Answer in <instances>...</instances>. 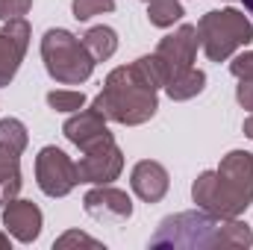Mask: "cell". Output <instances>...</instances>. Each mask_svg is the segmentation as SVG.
<instances>
[{
    "mask_svg": "<svg viewBox=\"0 0 253 250\" xmlns=\"http://www.w3.org/2000/svg\"><path fill=\"white\" fill-rule=\"evenodd\" d=\"M42 62L50 80H56L59 85H83L97 65L88 56L83 39L62 27H53L42 36Z\"/></svg>",
    "mask_w": 253,
    "mask_h": 250,
    "instance_id": "cell-5",
    "label": "cell"
},
{
    "mask_svg": "<svg viewBox=\"0 0 253 250\" xmlns=\"http://www.w3.org/2000/svg\"><path fill=\"white\" fill-rule=\"evenodd\" d=\"M3 227H6V233H9L15 242L33 245V242L42 236L44 215H42V209H39L33 200L15 197V200L3 203Z\"/></svg>",
    "mask_w": 253,
    "mask_h": 250,
    "instance_id": "cell-11",
    "label": "cell"
},
{
    "mask_svg": "<svg viewBox=\"0 0 253 250\" xmlns=\"http://www.w3.org/2000/svg\"><path fill=\"white\" fill-rule=\"evenodd\" d=\"M197 47H200V36L194 24H180L174 33H168L159 44H156V56L165 68L168 80L186 68H194L197 59Z\"/></svg>",
    "mask_w": 253,
    "mask_h": 250,
    "instance_id": "cell-8",
    "label": "cell"
},
{
    "mask_svg": "<svg viewBox=\"0 0 253 250\" xmlns=\"http://www.w3.org/2000/svg\"><path fill=\"white\" fill-rule=\"evenodd\" d=\"M83 209L94 221H103V224H124V221L132 218V200H129V194L121 191V188H115L112 183L88 188L85 197H83Z\"/></svg>",
    "mask_w": 253,
    "mask_h": 250,
    "instance_id": "cell-9",
    "label": "cell"
},
{
    "mask_svg": "<svg viewBox=\"0 0 253 250\" xmlns=\"http://www.w3.org/2000/svg\"><path fill=\"white\" fill-rule=\"evenodd\" d=\"M197 36L209 62H227L253 42V21L239 9H212L200 15Z\"/></svg>",
    "mask_w": 253,
    "mask_h": 250,
    "instance_id": "cell-4",
    "label": "cell"
},
{
    "mask_svg": "<svg viewBox=\"0 0 253 250\" xmlns=\"http://www.w3.org/2000/svg\"><path fill=\"white\" fill-rule=\"evenodd\" d=\"M24 177H21V153L0 144V206L15 200L21 194Z\"/></svg>",
    "mask_w": 253,
    "mask_h": 250,
    "instance_id": "cell-14",
    "label": "cell"
},
{
    "mask_svg": "<svg viewBox=\"0 0 253 250\" xmlns=\"http://www.w3.org/2000/svg\"><path fill=\"white\" fill-rule=\"evenodd\" d=\"M150 248L171 250H248L253 248V230L239 218H218L206 209H191L162 218L159 230L150 236Z\"/></svg>",
    "mask_w": 253,
    "mask_h": 250,
    "instance_id": "cell-1",
    "label": "cell"
},
{
    "mask_svg": "<svg viewBox=\"0 0 253 250\" xmlns=\"http://www.w3.org/2000/svg\"><path fill=\"white\" fill-rule=\"evenodd\" d=\"M230 74H233L236 80H253V50L236 53L233 62H230Z\"/></svg>",
    "mask_w": 253,
    "mask_h": 250,
    "instance_id": "cell-23",
    "label": "cell"
},
{
    "mask_svg": "<svg viewBox=\"0 0 253 250\" xmlns=\"http://www.w3.org/2000/svg\"><path fill=\"white\" fill-rule=\"evenodd\" d=\"M144 3H150V0H144Z\"/></svg>",
    "mask_w": 253,
    "mask_h": 250,
    "instance_id": "cell-28",
    "label": "cell"
},
{
    "mask_svg": "<svg viewBox=\"0 0 253 250\" xmlns=\"http://www.w3.org/2000/svg\"><path fill=\"white\" fill-rule=\"evenodd\" d=\"M191 200L218 218H239L253 203V153L230 150L215 171H200L191 183Z\"/></svg>",
    "mask_w": 253,
    "mask_h": 250,
    "instance_id": "cell-2",
    "label": "cell"
},
{
    "mask_svg": "<svg viewBox=\"0 0 253 250\" xmlns=\"http://www.w3.org/2000/svg\"><path fill=\"white\" fill-rule=\"evenodd\" d=\"M242 3H245V12H248V15H253V0H242Z\"/></svg>",
    "mask_w": 253,
    "mask_h": 250,
    "instance_id": "cell-27",
    "label": "cell"
},
{
    "mask_svg": "<svg viewBox=\"0 0 253 250\" xmlns=\"http://www.w3.org/2000/svg\"><path fill=\"white\" fill-rule=\"evenodd\" d=\"M6 248H12V236L9 233H0V250H6Z\"/></svg>",
    "mask_w": 253,
    "mask_h": 250,
    "instance_id": "cell-26",
    "label": "cell"
},
{
    "mask_svg": "<svg viewBox=\"0 0 253 250\" xmlns=\"http://www.w3.org/2000/svg\"><path fill=\"white\" fill-rule=\"evenodd\" d=\"M124 171V153L121 147L115 144V135L97 141L94 147L83 150V159L77 162V174H80V183H88V186H106V183H115Z\"/></svg>",
    "mask_w": 253,
    "mask_h": 250,
    "instance_id": "cell-7",
    "label": "cell"
},
{
    "mask_svg": "<svg viewBox=\"0 0 253 250\" xmlns=\"http://www.w3.org/2000/svg\"><path fill=\"white\" fill-rule=\"evenodd\" d=\"M0 144L9 147V150H15V153H24L27 144H30L27 126L21 124L18 118H3V121H0Z\"/></svg>",
    "mask_w": 253,
    "mask_h": 250,
    "instance_id": "cell-18",
    "label": "cell"
},
{
    "mask_svg": "<svg viewBox=\"0 0 253 250\" xmlns=\"http://www.w3.org/2000/svg\"><path fill=\"white\" fill-rule=\"evenodd\" d=\"M183 3L180 0H150L147 3V21L159 30L174 27L177 21H183Z\"/></svg>",
    "mask_w": 253,
    "mask_h": 250,
    "instance_id": "cell-17",
    "label": "cell"
},
{
    "mask_svg": "<svg viewBox=\"0 0 253 250\" xmlns=\"http://www.w3.org/2000/svg\"><path fill=\"white\" fill-rule=\"evenodd\" d=\"M33 9V0H0V21H18Z\"/></svg>",
    "mask_w": 253,
    "mask_h": 250,
    "instance_id": "cell-22",
    "label": "cell"
},
{
    "mask_svg": "<svg viewBox=\"0 0 253 250\" xmlns=\"http://www.w3.org/2000/svg\"><path fill=\"white\" fill-rule=\"evenodd\" d=\"M236 100H239V106H242V109L253 112V80H239Z\"/></svg>",
    "mask_w": 253,
    "mask_h": 250,
    "instance_id": "cell-24",
    "label": "cell"
},
{
    "mask_svg": "<svg viewBox=\"0 0 253 250\" xmlns=\"http://www.w3.org/2000/svg\"><path fill=\"white\" fill-rule=\"evenodd\" d=\"M36 183L47 197H68L80 186L77 162L56 144L42 147L36 156Z\"/></svg>",
    "mask_w": 253,
    "mask_h": 250,
    "instance_id": "cell-6",
    "label": "cell"
},
{
    "mask_svg": "<svg viewBox=\"0 0 253 250\" xmlns=\"http://www.w3.org/2000/svg\"><path fill=\"white\" fill-rule=\"evenodd\" d=\"M112 9H115V0H71V12L77 21H91L94 15H103Z\"/></svg>",
    "mask_w": 253,
    "mask_h": 250,
    "instance_id": "cell-20",
    "label": "cell"
},
{
    "mask_svg": "<svg viewBox=\"0 0 253 250\" xmlns=\"http://www.w3.org/2000/svg\"><path fill=\"white\" fill-rule=\"evenodd\" d=\"M47 106L71 115V112H80L85 106V94L74 91V88H53V91H47Z\"/></svg>",
    "mask_w": 253,
    "mask_h": 250,
    "instance_id": "cell-19",
    "label": "cell"
},
{
    "mask_svg": "<svg viewBox=\"0 0 253 250\" xmlns=\"http://www.w3.org/2000/svg\"><path fill=\"white\" fill-rule=\"evenodd\" d=\"M129 188L138 200L144 203H159L168 188H171V177H168V168L156 159H141L132 165V174H129Z\"/></svg>",
    "mask_w": 253,
    "mask_h": 250,
    "instance_id": "cell-12",
    "label": "cell"
},
{
    "mask_svg": "<svg viewBox=\"0 0 253 250\" xmlns=\"http://www.w3.org/2000/svg\"><path fill=\"white\" fill-rule=\"evenodd\" d=\"M30 36H33V30H30L27 18L3 24V30H0V88H6L15 80L18 68L27 56Z\"/></svg>",
    "mask_w": 253,
    "mask_h": 250,
    "instance_id": "cell-10",
    "label": "cell"
},
{
    "mask_svg": "<svg viewBox=\"0 0 253 250\" xmlns=\"http://www.w3.org/2000/svg\"><path fill=\"white\" fill-rule=\"evenodd\" d=\"M206 88V74L200 68H186L180 74H174L168 83H165V94L171 100H191L197 97L200 91Z\"/></svg>",
    "mask_w": 253,
    "mask_h": 250,
    "instance_id": "cell-16",
    "label": "cell"
},
{
    "mask_svg": "<svg viewBox=\"0 0 253 250\" xmlns=\"http://www.w3.org/2000/svg\"><path fill=\"white\" fill-rule=\"evenodd\" d=\"M91 106L106 121H115L124 126H141L156 115L159 97H156V88L147 85L132 65H121V68L109 71L103 91L94 97Z\"/></svg>",
    "mask_w": 253,
    "mask_h": 250,
    "instance_id": "cell-3",
    "label": "cell"
},
{
    "mask_svg": "<svg viewBox=\"0 0 253 250\" xmlns=\"http://www.w3.org/2000/svg\"><path fill=\"white\" fill-rule=\"evenodd\" d=\"M53 248H59V250H68V248H94V250H100L103 248V242L94 239V236H88V233L68 230V233H62V236L53 242Z\"/></svg>",
    "mask_w": 253,
    "mask_h": 250,
    "instance_id": "cell-21",
    "label": "cell"
},
{
    "mask_svg": "<svg viewBox=\"0 0 253 250\" xmlns=\"http://www.w3.org/2000/svg\"><path fill=\"white\" fill-rule=\"evenodd\" d=\"M62 132L65 138L74 144V147H80V150H88V147H94L97 141H103V138H109L112 132H109V126H106V118L91 106V109H80V112H71V118L62 124Z\"/></svg>",
    "mask_w": 253,
    "mask_h": 250,
    "instance_id": "cell-13",
    "label": "cell"
},
{
    "mask_svg": "<svg viewBox=\"0 0 253 250\" xmlns=\"http://www.w3.org/2000/svg\"><path fill=\"white\" fill-rule=\"evenodd\" d=\"M242 132H245V135H248V138L253 141V115H251V118H245V124H242Z\"/></svg>",
    "mask_w": 253,
    "mask_h": 250,
    "instance_id": "cell-25",
    "label": "cell"
},
{
    "mask_svg": "<svg viewBox=\"0 0 253 250\" xmlns=\"http://www.w3.org/2000/svg\"><path fill=\"white\" fill-rule=\"evenodd\" d=\"M83 44H85V50H88V56H91L94 62H106V59H112V56L118 53V33H115L112 27L100 24V27L85 30Z\"/></svg>",
    "mask_w": 253,
    "mask_h": 250,
    "instance_id": "cell-15",
    "label": "cell"
}]
</instances>
